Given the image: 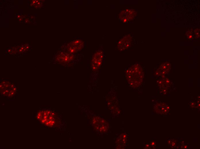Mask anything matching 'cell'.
Masks as SVG:
<instances>
[{
	"mask_svg": "<svg viewBox=\"0 0 200 149\" xmlns=\"http://www.w3.org/2000/svg\"><path fill=\"white\" fill-rule=\"evenodd\" d=\"M102 54L99 52L96 54V55L93 58V63L94 64L95 66V69H96L98 68L101 63L102 60Z\"/></svg>",
	"mask_w": 200,
	"mask_h": 149,
	"instance_id": "obj_1",
	"label": "cell"
}]
</instances>
